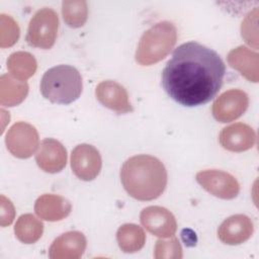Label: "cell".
<instances>
[{
  "instance_id": "obj_22",
  "label": "cell",
  "mask_w": 259,
  "mask_h": 259,
  "mask_svg": "<svg viewBox=\"0 0 259 259\" xmlns=\"http://www.w3.org/2000/svg\"><path fill=\"white\" fill-rule=\"evenodd\" d=\"M62 15L66 24L78 28L85 24L88 17V5L84 0H67L62 2Z\"/></svg>"
},
{
  "instance_id": "obj_7",
  "label": "cell",
  "mask_w": 259,
  "mask_h": 259,
  "mask_svg": "<svg viewBox=\"0 0 259 259\" xmlns=\"http://www.w3.org/2000/svg\"><path fill=\"white\" fill-rule=\"evenodd\" d=\"M196 181L210 194L222 199H233L240 192L237 179L228 172L221 170H203L197 172Z\"/></svg>"
},
{
  "instance_id": "obj_23",
  "label": "cell",
  "mask_w": 259,
  "mask_h": 259,
  "mask_svg": "<svg viewBox=\"0 0 259 259\" xmlns=\"http://www.w3.org/2000/svg\"><path fill=\"white\" fill-rule=\"evenodd\" d=\"M20 29L17 22L9 15H0V47L2 49L13 46L19 38Z\"/></svg>"
},
{
  "instance_id": "obj_14",
  "label": "cell",
  "mask_w": 259,
  "mask_h": 259,
  "mask_svg": "<svg viewBox=\"0 0 259 259\" xmlns=\"http://www.w3.org/2000/svg\"><path fill=\"white\" fill-rule=\"evenodd\" d=\"M35 162L45 172L58 173L66 166L67 151L59 141L45 139L35 154Z\"/></svg>"
},
{
  "instance_id": "obj_15",
  "label": "cell",
  "mask_w": 259,
  "mask_h": 259,
  "mask_svg": "<svg viewBox=\"0 0 259 259\" xmlns=\"http://www.w3.org/2000/svg\"><path fill=\"white\" fill-rule=\"evenodd\" d=\"M86 245V238L81 232H67L52 243L49 257L51 259H78L83 255Z\"/></svg>"
},
{
  "instance_id": "obj_4",
  "label": "cell",
  "mask_w": 259,
  "mask_h": 259,
  "mask_svg": "<svg viewBox=\"0 0 259 259\" xmlns=\"http://www.w3.org/2000/svg\"><path fill=\"white\" fill-rule=\"evenodd\" d=\"M177 29L170 21H161L147 29L138 45L136 61L142 66H150L162 61L174 48Z\"/></svg>"
},
{
  "instance_id": "obj_5",
  "label": "cell",
  "mask_w": 259,
  "mask_h": 259,
  "mask_svg": "<svg viewBox=\"0 0 259 259\" xmlns=\"http://www.w3.org/2000/svg\"><path fill=\"white\" fill-rule=\"evenodd\" d=\"M59 28V17L52 8L44 7L37 10L31 17L26 41L30 47L49 50L56 41Z\"/></svg>"
},
{
  "instance_id": "obj_18",
  "label": "cell",
  "mask_w": 259,
  "mask_h": 259,
  "mask_svg": "<svg viewBox=\"0 0 259 259\" xmlns=\"http://www.w3.org/2000/svg\"><path fill=\"white\" fill-rule=\"evenodd\" d=\"M28 93V84L12 75L3 74L0 78V103L2 106H15L20 104Z\"/></svg>"
},
{
  "instance_id": "obj_1",
  "label": "cell",
  "mask_w": 259,
  "mask_h": 259,
  "mask_svg": "<svg viewBox=\"0 0 259 259\" xmlns=\"http://www.w3.org/2000/svg\"><path fill=\"white\" fill-rule=\"evenodd\" d=\"M226 67L217 52L196 41L180 45L162 71V86L177 103L209 102L222 87Z\"/></svg>"
},
{
  "instance_id": "obj_9",
  "label": "cell",
  "mask_w": 259,
  "mask_h": 259,
  "mask_svg": "<svg viewBox=\"0 0 259 259\" xmlns=\"http://www.w3.org/2000/svg\"><path fill=\"white\" fill-rule=\"evenodd\" d=\"M101 156L96 148L88 144H80L71 154V168L81 180L91 181L100 173Z\"/></svg>"
},
{
  "instance_id": "obj_12",
  "label": "cell",
  "mask_w": 259,
  "mask_h": 259,
  "mask_svg": "<svg viewBox=\"0 0 259 259\" xmlns=\"http://www.w3.org/2000/svg\"><path fill=\"white\" fill-rule=\"evenodd\" d=\"M219 141L221 146L231 152H244L251 149L256 143L254 130L243 122L230 124L222 130Z\"/></svg>"
},
{
  "instance_id": "obj_8",
  "label": "cell",
  "mask_w": 259,
  "mask_h": 259,
  "mask_svg": "<svg viewBox=\"0 0 259 259\" xmlns=\"http://www.w3.org/2000/svg\"><path fill=\"white\" fill-rule=\"evenodd\" d=\"M249 97L240 89L222 93L212 103V115L220 122H230L239 118L248 108Z\"/></svg>"
},
{
  "instance_id": "obj_13",
  "label": "cell",
  "mask_w": 259,
  "mask_h": 259,
  "mask_svg": "<svg viewBox=\"0 0 259 259\" xmlns=\"http://www.w3.org/2000/svg\"><path fill=\"white\" fill-rule=\"evenodd\" d=\"M253 231V223L249 217L234 214L221 224L218 230V237L224 244L240 245L252 236Z\"/></svg>"
},
{
  "instance_id": "obj_6",
  "label": "cell",
  "mask_w": 259,
  "mask_h": 259,
  "mask_svg": "<svg viewBox=\"0 0 259 259\" xmlns=\"http://www.w3.org/2000/svg\"><path fill=\"white\" fill-rule=\"evenodd\" d=\"M7 150L16 158L27 159L31 157L39 146L36 128L24 121L14 123L7 132L5 138Z\"/></svg>"
},
{
  "instance_id": "obj_24",
  "label": "cell",
  "mask_w": 259,
  "mask_h": 259,
  "mask_svg": "<svg viewBox=\"0 0 259 259\" xmlns=\"http://www.w3.org/2000/svg\"><path fill=\"white\" fill-rule=\"evenodd\" d=\"M154 257L156 259H180L182 258V247L177 238L166 241L160 239L156 242Z\"/></svg>"
},
{
  "instance_id": "obj_26",
  "label": "cell",
  "mask_w": 259,
  "mask_h": 259,
  "mask_svg": "<svg viewBox=\"0 0 259 259\" xmlns=\"http://www.w3.org/2000/svg\"><path fill=\"white\" fill-rule=\"evenodd\" d=\"M0 198H1L0 225L2 227H6V226H9L13 222L14 217H15V209H14V206H13L12 202L10 201V199L5 197L4 195H1Z\"/></svg>"
},
{
  "instance_id": "obj_17",
  "label": "cell",
  "mask_w": 259,
  "mask_h": 259,
  "mask_svg": "<svg viewBox=\"0 0 259 259\" xmlns=\"http://www.w3.org/2000/svg\"><path fill=\"white\" fill-rule=\"evenodd\" d=\"M229 65L239 71L250 82H258V60L259 55L250 49L240 46L232 50L228 55Z\"/></svg>"
},
{
  "instance_id": "obj_11",
  "label": "cell",
  "mask_w": 259,
  "mask_h": 259,
  "mask_svg": "<svg viewBox=\"0 0 259 259\" xmlns=\"http://www.w3.org/2000/svg\"><path fill=\"white\" fill-rule=\"evenodd\" d=\"M95 95L102 105L117 113H127L134 110L128 100L127 91L115 81L100 82L95 89Z\"/></svg>"
},
{
  "instance_id": "obj_20",
  "label": "cell",
  "mask_w": 259,
  "mask_h": 259,
  "mask_svg": "<svg viewBox=\"0 0 259 259\" xmlns=\"http://www.w3.org/2000/svg\"><path fill=\"white\" fill-rule=\"evenodd\" d=\"M37 64L34 57L27 52H15L7 60V69L14 78L25 81L36 71Z\"/></svg>"
},
{
  "instance_id": "obj_19",
  "label": "cell",
  "mask_w": 259,
  "mask_h": 259,
  "mask_svg": "<svg viewBox=\"0 0 259 259\" xmlns=\"http://www.w3.org/2000/svg\"><path fill=\"white\" fill-rule=\"evenodd\" d=\"M116 240L121 251L124 253H135L144 247L146 234L138 225L124 224L118 228Z\"/></svg>"
},
{
  "instance_id": "obj_2",
  "label": "cell",
  "mask_w": 259,
  "mask_h": 259,
  "mask_svg": "<svg viewBox=\"0 0 259 259\" xmlns=\"http://www.w3.org/2000/svg\"><path fill=\"white\" fill-rule=\"evenodd\" d=\"M120 180L130 196L149 201L158 198L164 192L167 185V170L158 158L137 155L123 163Z\"/></svg>"
},
{
  "instance_id": "obj_10",
  "label": "cell",
  "mask_w": 259,
  "mask_h": 259,
  "mask_svg": "<svg viewBox=\"0 0 259 259\" xmlns=\"http://www.w3.org/2000/svg\"><path fill=\"white\" fill-rule=\"evenodd\" d=\"M140 220L148 232L162 239L173 237L177 230L175 217L170 210L162 206L145 207L141 211Z\"/></svg>"
},
{
  "instance_id": "obj_21",
  "label": "cell",
  "mask_w": 259,
  "mask_h": 259,
  "mask_svg": "<svg viewBox=\"0 0 259 259\" xmlns=\"http://www.w3.org/2000/svg\"><path fill=\"white\" fill-rule=\"evenodd\" d=\"M42 232V223L31 213L20 215L14 226V233L16 238L24 244L35 243L40 239Z\"/></svg>"
},
{
  "instance_id": "obj_25",
  "label": "cell",
  "mask_w": 259,
  "mask_h": 259,
  "mask_svg": "<svg viewBox=\"0 0 259 259\" xmlns=\"http://www.w3.org/2000/svg\"><path fill=\"white\" fill-rule=\"evenodd\" d=\"M257 16L258 9L255 8L252 12H250L242 22L241 25V34L244 40L254 47L258 48V36H257Z\"/></svg>"
},
{
  "instance_id": "obj_16",
  "label": "cell",
  "mask_w": 259,
  "mask_h": 259,
  "mask_svg": "<svg viewBox=\"0 0 259 259\" xmlns=\"http://www.w3.org/2000/svg\"><path fill=\"white\" fill-rule=\"evenodd\" d=\"M72 210L68 199L57 194H44L34 203L35 213L42 220L57 222L65 219Z\"/></svg>"
},
{
  "instance_id": "obj_3",
  "label": "cell",
  "mask_w": 259,
  "mask_h": 259,
  "mask_svg": "<svg viewBox=\"0 0 259 259\" xmlns=\"http://www.w3.org/2000/svg\"><path fill=\"white\" fill-rule=\"evenodd\" d=\"M82 89L81 74L69 65H59L47 70L40 80L42 96L53 103L70 104L79 98Z\"/></svg>"
}]
</instances>
